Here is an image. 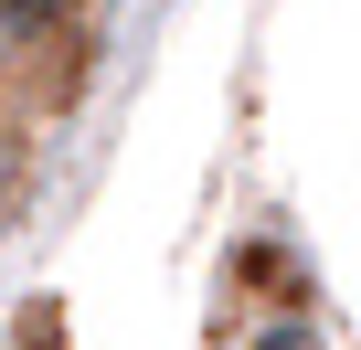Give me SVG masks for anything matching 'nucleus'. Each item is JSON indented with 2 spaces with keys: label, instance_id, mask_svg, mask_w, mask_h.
<instances>
[{
  "label": "nucleus",
  "instance_id": "obj_1",
  "mask_svg": "<svg viewBox=\"0 0 361 350\" xmlns=\"http://www.w3.org/2000/svg\"><path fill=\"white\" fill-rule=\"evenodd\" d=\"M85 0H0V54H54Z\"/></svg>",
  "mask_w": 361,
  "mask_h": 350
},
{
  "label": "nucleus",
  "instance_id": "obj_3",
  "mask_svg": "<svg viewBox=\"0 0 361 350\" xmlns=\"http://www.w3.org/2000/svg\"><path fill=\"white\" fill-rule=\"evenodd\" d=\"M11 350H64V308H54V297H32V318H22V339H11Z\"/></svg>",
  "mask_w": 361,
  "mask_h": 350
},
{
  "label": "nucleus",
  "instance_id": "obj_2",
  "mask_svg": "<svg viewBox=\"0 0 361 350\" xmlns=\"http://www.w3.org/2000/svg\"><path fill=\"white\" fill-rule=\"evenodd\" d=\"M245 350H329V339H319V329H308V318H266V329H255V339H245Z\"/></svg>",
  "mask_w": 361,
  "mask_h": 350
},
{
  "label": "nucleus",
  "instance_id": "obj_4",
  "mask_svg": "<svg viewBox=\"0 0 361 350\" xmlns=\"http://www.w3.org/2000/svg\"><path fill=\"white\" fill-rule=\"evenodd\" d=\"M11 202H22V127H0V223H11Z\"/></svg>",
  "mask_w": 361,
  "mask_h": 350
}]
</instances>
